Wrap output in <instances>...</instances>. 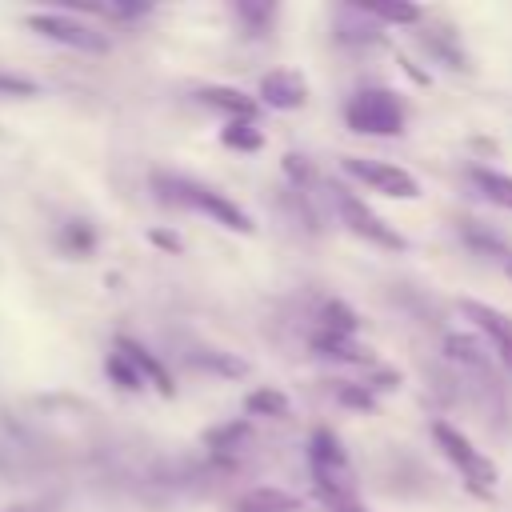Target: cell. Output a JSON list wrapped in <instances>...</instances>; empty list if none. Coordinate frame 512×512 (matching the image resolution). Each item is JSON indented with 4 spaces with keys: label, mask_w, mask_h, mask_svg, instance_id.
Masks as SVG:
<instances>
[{
    "label": "cell",
    "mask_w": 512,
    "mask_h": 512,
    "mask_svg": "<svg viewBox=\"0 0 512 512\" xmlns=\"http://www.w3.org/2000/svg\"><path fill=\"white\" fill-rule=\"evenodd\" d=\"M152 192H156V200H164L172 208L200 212V216H208L212 224H220V228H228L236 236H252L256 232L252 216L232 196L216 192L204 180H192V176H180V172H152Z\"/></svg>",
    "instance_id": "1"
},
{
    "label": "cell",
    "mask_w": 512,
    "mask_h": 512,
    "mask_svg": "<svg viewBox=\"0 0 512 512\" xmlns=\"http://www.w3.org/2000/svg\"><path fill=\"white\" fill-rule=\"evenodd\" d=\"M432 440H436V448L444 452V460L460 472V480H464V488H468L472 496H492V492H496L500 468H496L452 420H432Z\"/></svg>",
    "instance_id": "2"
},
{
    "label": "cell",
    "mask_w": 512,
    "mask_h": 512,
    "mask_svg": "<svg viewBox=\"0 0 512 512\" xmlns=\"http://www.w3.org/2000/svg\"><path fill=\"white\" fill-rule=\"evenodd\" d=\"M344 124L360 136H400L408 124V108L392 88H360L344 104Z\"/></svg>",
    "instance_id": "3"
},
{
    "label": "cell",
    "mask_w": 512,
    "mask_h": 512,
    "mask_svg": "<svg viewBox=\"0 0 512 512\" xmlns=\"http://www.w3.org/2000/svg\"><path fill=\"white\" fill-rule=\"evenodd\" d=\"M328 192H332V204H336V212H340V220H344V228H348L352 236H360L364 244H372V248H380V252H408V240H404L388 220H380L360 196H352V192L340 188V184H328Z\"/></svg>",
    "instance_id": "4"
},
{
    "label": "cell",
    "mask_w": 512,
    "mask_h": 512,
    "mask_svg": "<svg viewBox=\"0 0 512 512\" xmlns=\"http://www.w3.org/2000/svg\"><path fill=\"white\" fill-rule=\"evenodd\" d=\"M24 24H28L36 36H44V40H52V44H64V48H72V52H88V56L108 52V36H104L96 24L80 20L76 12H28Z\"/></svg>",
    "instance_id": "5"
},
{
    "label": "cell",
    "mask_w": 512,
    "mask_h": 512,
    "mask_svg": "<svg viewBox=\"0 0 512 512\" xmlns=\"http://www.w3.org/2000/svg\"><path fill=\"white\" fill-rule=\"evenodd\" d=\"M344 172L392 200H416L420 196V180L412 172H404L400 164H388V160H372V156H348L344 160Z\"/></svg>",
    "instance_id": "6"
},
{
    "label": "cell",
    "mask_w": 512,
    "mask_h": 512,
    "mask_svg": "<svg viewBox=\"0 0 512 512\" xmlns=\"http://www.w3.org/2000/svg\"><path fill=\"white\" fill-rule=\"evenodd\" d=\"M456 308H460V316H468L472 328L488 340V348L496 352V360H500L504 368H512V316L500 312V308H492V304H484V300H472V296H460Z\"/></svg>",
    "instance_id": "7"
},
{
    "label": "cell",
    "mask_w": 512,
    "mask_h": 512,
    "mask_svg": "<svg viewBox=\"0 0 512 512\" xmlns=\"http://www.w3.org/2000/svg\"><path fill=\"white\" fill-rule=\"evenodd\" d=\"M256 104L276 108V112H296V108H304V104H308V80H304V72H300V68H272V72H264Z\"/></svg>",
    "instance_id": "8"
},
{
    "label": "cell",
    "mask_w": 512,
    "mask_h": 512,
    "mask_svg": "<svg viewBox=\"0 0 512 512\" xmlns=\"http://www.w3.org/2000/svg\"><path fill=\"white\" fill-rule=\"evenodd\" d=\"M196 100H200L204 108L224 112V120H252V124H256V116H260L256 96H248V92H240V88H228V84L196 88Z\"/></svg>",
    "instance_id": "9"
},
{
    "label": "cell",
    "mask_w": 512,
    "mask_h": 512,
    "mask_svg": "<svg viewBox=\"0 0 512 512\" xmlns=\"http://www.w3.org/2000/svg\"><path fill=\"white\" fill-rule=\"evenodd\" d=\"M116 352L136 368V376L144 380V384H152L156 392H164V396H172V376H168V368L140 344V340H132V336H120L116 340Z\"/></svg>",
    "instance_id": "10"
},
{
    "label": "cell",
    "mask_w": 512,
    "mask_h": 512,
    "mask_svg": "<svg viewBox=\"0 0 512 512\" xmlns=\"http://www.w3.org/2000/svg\"><path fill=\"white\" fill-rule=\"evenodd\" d=\"M300 508H304V500L276 484H256L232 500V512H300Z\"/></svg>",
    "instance_id": "11"
},
{
    "label": "cell",
    "mask_w": 512,
    "mask_h": 512,
    "mask_svg": "<svg viewBox=\"0 0 512 512\" xmlns=\"http://www.w3.org/2000/svg\"><path fill=\"white\" fill-rule=\"evenodd\" d=\"M420 44L428 48V56H436L444 68L452 72H468V52L460 48L452 28H420Z\"/></svg>",
    "instance_id": "12"
},
{
    "label": "cell",
    "mask_w": 512,
    "mask_h": 512,
    "mask_svg": "<svg viewBox=\"0 0 512 512\" xmlns=\"http://www.w3.org/2000/svg\"><path fill=\"white\" fill-rule=\"evenodd\" d=\"M312 352L324 356V360H336V364H368V348L356 340V336H332V332H316L312 336Z\"/></svg>",
    "instance_id": "13"
},
{
    "label": "cell",
    "mask_w": 512,
    "mask_h": 512,
    "mask_svg": "<svg viewBox=\"0 0 512 512\" xmlns=\"http://www.w3.org/2000/svg\"><path fill=\"white\" fill-rule=\"evenodd\" d=\"M192 368L208 372V376H224V380H236V376H248V360L232 356V352H220V348H200L188 356Z\"/></svg>",
    "instance_id": "14"
},
{
    "label": "cell",
    "mask_w": 512,
    "mask_h": 512,
    "mask_svg": "<svg viewBox=\"0 0 512 512\" xmlns=\"http://www.w3.org/2000/svg\"><path fill=\"white\" fill-rule=\"evenodd\" d=\"M472 184L480 188V196L504 212H512V176L508 172H496V168H472Z\"/></svg>",
    "instance_id": "15"
},
{
    "label": "cell",
    "mask_w": 512,
    "mask_h": 512,
    "mask_svg": "<svg viewBox=\"0 0 512 512\" xmlns=\"http://www.w3.org/2000/svg\"><path fill=\"white\" fill-rule=\"evenodd\" d=\"M248 436H252V420L240 416V420H228V424L208 428L204 432V448H212V452H240L248 444Z\"/></svg>",
    "instance_id": "16"
},
{
    "label": "cell",
    "mask_w": 512,
    "mask_h": 512,
    "mask_svg": "<svg viewBox=\"0 0 512 512\" xmlns=\"http://www.w3.org/2000/svg\"><path fill=\"white\" fill-rule=\"evenodd\" d=\"M316 332L356 336V332H360V316H356V308H348L344 300H324V308H320V328H316Z\"/></svg>",
    "instance_id": "17"
},
{
    "label": "cell",
    "mask_w": 512,
    "mask_h": 512,
    "mask_svg": "<svg viewBox=\"0 0 512 512\" xmlns=\"http://www.w3.org/2000/svg\"><path fill=\"white\" fill-rule=\"evenodd\" d=\"M220 144L236 148V152H260L264 148V132L252 120H228L224 132H220Z\"/></svg>",
    "instance_id": "18"
},
{
    "label": "cell",
    "mask_w": 512,
    "mask_h": 512,
    "mask_svg": "<svg viewBox=\"0 0 512 512\" xmlns=\"http://www.w3.org/2000/svg\"><path fill=\"white\" fill-rule=\"evenodd\" d=\"M232 16L244 24L248 36H264V32L272 28V20H276V4H252V0H240V4H232Z\"/></svg>",
    "instance_id": "19"
},
{
    "label": "cell",
    "mask_w": 512,
    "mask_h": 512,
    "mask_svg": "<svg viewBox=\"0 0 512 512\" xmlns=\"http://www.w3.org/2000/svg\"><path fill=\"white\" fill-rule=\"evenodd\" d=\"M244 412H248V416H272V420H284V416H288V396L276 392V388H256V392L244 400Z\"/></svg>",
    "instance_id": "20"
},
{
    "label": "cell",
    "mask_w": 512,
    "mask_h": 512,
    "mask_svg": "<svg viewBox=\"0 0 512 512\" xmlns=\"http://www.w3.org/2000/svg\"><path fill=\"white\" fill-rule=\"evenodd\" d=\"M60 248H64L68 256H92V248H96V232H92V224H84V220H68L64 232H60Z\"/></svg>",
    "instance_id": "21"
},
{
    "label": "cell",
    "mask_w": 512,
    "mask_h": 512,
    "mask_svg": "<svg viewBox=\"0 0 512 512\" xmlns=\"http://www.w3.org/2000/svg\"><path fill=\"white\" fill-rule=\"evenodd\" d=\"M380 28L384 24H420L424 20V12L420 8H408V4H360Z\"/></svg>",
    "instance_id": "22"
},
{
    "label": "cell",
    "mask_w": 512,
    "mask_h": 512,
    "mask_svg": "<svg viewBox=\"0 0 512 512\" xmlns=\"http://www.w3.org/2000/svg\"><path fill=\"white\" fill-rule=\"evenodd\" d=\"M444 356H448V360H460V364H468V368H476V372H484V348H480L472 336H448V340H444Z\"/></svg>",
    "instance_id": "23"
},
{
    "label": "cell",
    "mask_w": 512,
    "mask_h": 512,
    "mask_svg": "<svg viewBox=\"0 0 512 512\" xmlns=\"http://www.w3.org/2000/svg\"><path fill=\"white\" fill-rule=\"evenodd\" d=\"M104 372L112 376V384H116V388H128V392H140V388H144V380L136 376V368H132V364L120 356V352H108Z\"/></svg>",
    "instance_id": "24"
},
{
    "label": "cell",
    "mask_w": 512,
    "mask_h": 512,
    "mask_svg": "<svg viewBox=\"0 0 512 512\" xmlns=\"http://www.w3.org/2000/svg\"><path fill=\"white\" fill-rule=\"evenodd\" d=\"M336 400L352 412H372L376 408V396L368 392V384H336Z\"/></svg>",
    "instance_id": "25"
},
{
    "label": "cell",
    "mask_w": 512,
    "mask_h": 512,
    "mask_svg": "<svg viewBox=\"0 0 512 512\" xmlns=\"http://www.w3.org/2000/svg\"><path fill=\"white\" fill-rule=\"evenodd\" d=\"M0 96H40V84H36L32 76L4 72V68H0Z\"/></svg>",
    "instance_id": "26"
},
{
    "label": "cell",
    "mask_w": 512,
    "mask_h": 512,
    "mask_svg": "<svg viewBox=\"0 0 512 512\" xmlns=\"http://www.w3.org/2000/svg\"><path fill=\"white\" fill-rule=\"evenodd\" d=\"M324 508H328V512H368V508H364V500H360L356 492H348V496H336V500H328Z\"/></svg>",
    "instance_id": "27"
},
{
    "label": "cell",
    "mask_w": 512,
    "mask_h": 512,
    "mask_svg": "<svg viewBox=\"0 0 512 512\" xmlns=\"http://www.w3.org/2000/svg\"><path fill=\"white\" fill-rule=\"evenodd\" d=\"M152 240H156V244H168V248H172V252H176V248H180V240H172V236H168V232H152Z\"/></svg>",
    "instance_id": "28"
},
{
    "label": "cell",
    "mask_w": 512,
    "mask_h": 512,
    "mask_svg": "<svg viewBox=\"0 0 512 512\" xmlns=\"http://www.w3.org/2000/svg\"><path fill=\"white\" fill-rule=\"evenodd\" d=\"M496 264H500V268H504V276H508V280H512V252H504V256H500V260H496Z\"/></svg>",
    "instance_id": "29"
}]
</instances>
